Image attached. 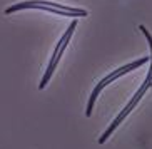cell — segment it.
Masks as SVG:
<instances>
[{"label": "cell", "instance_id": "4", "mask_svg": "<svg viewBox=\"0 0 152 149\" xmlns=\"http://www.w3.org/2000/svg\"><path fill=\"white\" fill-rule=\"evenodd\" d=\"M75 27H77V20H74V22H72L70 25H69V29H67V30L64 32L62 39L58 40L57 47H55V50H54V55H52V59H50L49 65H47V70H45L44 77H42L40 84H39V89H44V87L47 86V84H49L50 77L54 76V70H55V67H57V64H58V60H60V57H62L64 50L67 49V45H69V42H70V39H72V34H74V30H75Z\"/></svg>", "mask_w": 152, "mask_h": 149}, {"label": "cell", "instance_id": "5", "mask_svg": "<svg viewBox=\"0 0 152 149\" xmlns=\"http://www.w3.org/2000/svg\"><path fill=\"white\" fill-rule=\"evenodd\" d=\"M140 30H142V34H144V35L147 37V40L151 42V34H149V32H147V29L144 27V25H140Z\"/></svg>", "mask_w": 152, "mask_h": 149}, {"label": "cell", "instance_id": "1", "mask_svg": "<svg viewBox=\"0 0 152 149\" xmlns=\"http://www.w3.org/2000/svg\"><path fill=\"white\" fill-rule=\"evenodd\" d=\"M25 9H40L45 10L49 14L55 15H64V17H87L89 12L84 9H74V7H67V5H60L55 2H49V0H27V2H20V4L10 5L9 9H5V14H14L18 10Z\"/></svg>", "mask_w": 152, "mask_h": 149}, {"label": "cell", "instance_id": "3", "mask_svg": "<svg viewBox=\"0 0 152 149\" xmlns=\"http://www.w3.org/2000/svg\"><path fill=\"white\" fill-rule=\"evenodd\" d=\"M149 87H151V74H147V77H145V81H144V84L140 86V89H139L137 92H135V95H134V97H132V99L129 101V104H127L124 109H122V112L119 114V116H117L115 119H114V122H112L110 126L107 127V131H105L102 136H100V137H99V142H100V144H104V142H105V141H107L109 137L112 136V132H114V131L117 129V127L121 126V122L124 121V119H125V117H127V116L130 114V111H132V109H134L135 106L139 104V101L142 99V95L145 94V92H147V89H149Z\"/></svg>", "mask_w": 152, "mask_h": 149}, {"label": "cell", "instance_id": "2", "mask_svg": "<svg viewBox=\"0 0 152 149\" xmlns=\"http://www.w3.org/2000/svg\"><path fill=\"white\" fill-rule=\"evenodd\" d=\"M147 62H149V57H142V59L135 60V62H130V64H127V65H124V67L115 69V70H114V72H110L107 77H104L102 81H100L97 86L94 87V90H92V94H90V97H89V104H87V111H85V114H87V116H90V114H92V109H94L95 99H97L99 94H100V92H102V90L105 89L109 84H112V82L117 81L119 77L125 76L127 72H130V70H134V69L140 67V65H144V64H147Z\"/></svg>", "mask_w": 152, "mask_h": 149}]
</instances>
